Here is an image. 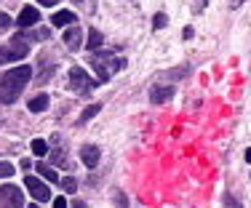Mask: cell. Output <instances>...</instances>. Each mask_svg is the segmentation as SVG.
<instances>
[{"mask_svg": "<svg viewBox=\"0 0 251 208\" xmlns=\"http://www.w3.org/2000/svg\"><path fill=\"white\" fill-rule=\"evenodd\" d=\"M29 78H32V69H29L27 64L8 69V72L0 78V102H3V104H14L16 99H19V93L25 91V86L29 83Z\"/></svg>", "mask_w": 251, "mask_h": 208, "instance_id": "6da1fadb", "label": "cell"}, {"mask_svg": "<svg viewBox=\"0 0 251 208\" xmlns=\"http://www.w3.org/2000/svg\"><path fill=\"white\" fill-rule=\"evenodd\" d=\"M27 53H29V46H27V40L22 38V35H16V38L11 40V46H0V64L16 62V59L27 56Z\"/></svg>", "mask_w": 251, "mask_h": 208, "instance_id": "7a4b0ae2", "label": "cell"}, {"mask_svg": "<svg viewBox=\"0 0 251 208\" xmlns=\"http://www.w3.org/2000/svg\"><path fill=\"white\" fill-rule=\"evenodd\" d=\"M0 208H25V195H22V189L14 187V184L0 187Z\"/></svg>", "mask_w": 251, "mask_h": 208, "instance_id": "3957f363", "label": "cell"}, {"mask_svg": "<svg viewBox=\"0 0 251 208\" xmlns=\"http://www.w3.org/2000/svg\"><path fill=\"white\" fill-rule=\"evenodd\" d=\"M91 64H94V69L99 72V80H110V75L115 72V69H121L126 62H121V59H118V62H112L110 53H104V56H94Z\"/></svg>", "mask_w": 251, "mask_h": 208, "instance_id": "277c9868", "label": "cell"}, {"mask_svg": "<svg viewBox=\"0 0 251 208\" xmlns=\"http://www.w3.org/2000/svg\"><path fill=\"white\" fill-rule=\"evenodd\" d=\"M70 86H73L77 93H88L97 83L88 78V72L83 67H73V69H70Z\"/></svg>", "mask_w": 251, "mask_h": 208, "instance_id": "5b68a950", "label": "cell"}, {"mask_svg": "<svg viewBox=\"0 0 251 208\" xmlns=\"http://www.w3.org/2000/svg\"><path fill=\"white\" fill-rule=\"evenodd\" d=\"M25 187L29 189V195H32L35 200H40V203H49L51 200V189L46 182H40L38 176H27L25 179Z\"/></svg>", "mask_w": 251, "mask_h": 208, "instance_id": "8992f818", "label": "cell"}, {"mask_svg": "<svg viewBox=\"0 0 251 208\" xmlns=\"http://www.w3.org/2000/svg\"><path fill=\"white\" fill-rule=\"evenodd\" d=\"M40 22V11L35 5H25L19 11V27H35Z\"/></svg>", "mask_w": 251, "mask_h": 208, "instance_id": "52a82bcc", "label": "cell"}, {"mask_svg": "<svg viewBox=\"0 0 251 208\" xmlns=\"http://www.w3.org/2000/svg\"><path fill=\"white\" fill-rule=\"evenodd\" d=\"M174 96V86H152L150 88V102L152 104H163Z\"/></svg>", "mask_w": 251, "mask_h": 208, "instance_id": "ba28073f", "label": "cell"}, {"mask_svg": "<svg viewBox=\"0 0 251 208\" xmlns=\"http://www.w3.org/2000/svg\"><path fill=\"white\" fill-rule=\"evenodd\" d=\"M64 43H67L70 51H77L83 43V29L80 27H70L67 32H64Z\"/></svg>", "mask_w": 251, "mask_h": 208, "instance_id": "9c48e42d", "label": "cell"}, {"mask_svg": "<svg viewBox=\"0 0 251 208\" xmlns=\"http://www.w3.org/2000/svg\"><path fill=\"white\" fill-rule=\"evenodd\" d=\"M80 158H83V163H86L88 168H97V163H99V147L86 144V147L80 150Z\"/></svg>", "mask_w": 251, "mask_h": 208, "instance_id": "30bf717a", "label": "cell"}, {"mask_svg": "<svg viewBox=\"0 0 251 208\" xmlns=\"http://www.w3.org/2000/svg\"><path fill=\"white\" fill-rule=\"evenodd\" d=\"M51 22H53V27H70L75 22V14L73 11H56Z\"/></svg>", "mask_w": 251, "mask_h": 208, "instance_id": "8fae6325", "label": "cell"}, {"mask_svg": "<svg viewBox=\"0 0 251 208\" xmlns=\"http://www.w3.org/2000/svg\"><path fill=\"white\" fill-rule=\"evenodd\" d=\"M46 107H49V93H38V96L29 102V110L32 112H43Z\"/></svg>", "mask_w": 251, "mask_h": 208, "instance_id": "7c38bea8", "label": "cell"}, {"mask_svg": "<svg viewBox=\"0 0 251 208\" xmlns=\"http://www.w3.org/2000/svg\"><path fill=\"white\" fill-rule=\"evenodd\" d=\"M38 171H40V176H43L46 182H59V176H56V171L51 168V165H40L38 163Z\"/></svg>", "mask_w": 251, "mask_h": 208, "instance_id": "4fadbf2b", "label": "cell"}, {"mask_svg": "<svg viewBox=\"0 0 251 208\" xmlns=\"http://www.w3.org/2000/svg\"><path fill=\"white\" fill-rule=\"evenodd\" d=\"M29 147H32V152H35L38 158H43L46 152H49V144H46L43 139H32V144H29Z\"/></svg>", "mask_w": 251, "mask_h": 208, "instance_id": "5bb4252c", "label": "cell"}, {"mask_svg": "<svg viewBox=\"0 0 251 208\" xmlns=\"http://www.w3.org/2000/svg\"><path fill=\"white\" fill-rule=\"evenodd\" d=\"M88 48H99V46H101V32H99V29H91V32H88Z\"/></svg>", "mask_w": 251, "mask_h": 208, "instance_id": "9a60e30c", "label": "cell"}, {"mask_svg": "<svg viewBox=\"0 0 251 208\" xmlns=\"http://www.w3.org/2000/svg\"><path fill=\"white\" fill-rule=\"evenodd\" d=\"M97 112H99V104H91V107H88V110H86V112H83V115H80V123L91 120V117L97 115Z\"/></svg>", "mask_w": 251, "mask_h": 208, "instance_id": "2e32d148", "label": "cell"}, {"mask_svg": "<svg viewBox=\"0 0 251 208\" xmlns=\"http://www.w3.org/2000/svg\"><path fill=\"white\" fill-rule=\"evenodd\" d=\"M62 187L67 189V192H75V189H77V182L73 179V176H67V179H62Z\"/></svg>", "mask_w": 251, "mask_h": 208, "instance_id": "e0dca14e", "label": "cell"}, {"mask_svg": "<svg viewBox=\"0 0 251 208\" xmlns=\"http://www.w3.org/2000/svg\"><path fill=\"white\" fill-rule=\"evenodd\" d=\"M14 174V165L11 163H0V179H5V176Z\"/></svg>", "mask_w": 251, "mask_h": 208, "instance_id": "ac0fdd59", "label": "cell"}, {"mask_svg": "<svg viewBox=\"0 0 251 208\" xmlns=\"http://www.w3.org/2000/svg\"><path fill=\"white\" fill-rule=\"evenodd\" d=\"M8 27H11V16L0 14V32H3V29H8Z\"/></svg>", "mask_w": 251, "mask_h": 208, "instance_id": "d6986e66", "label": "cell"}, {"mask_svg": "<svg viewBox=\"0 0 251 208\" xmlns=\"http://www.w3.org/2000/svg\"><path fill=\"white\" fill-rule=\"evenodd\" d=\"M166 27V16L163 14H155V29H163Z\"/></svg>", "mask_w": 251, "mask_h": 208, "instance_id": "ffe728a7", "label": "cell"}, {"mask_svg": "<svg viewBox=\"0 0 251 208\" xmlns=\"http://www.w3.org/2000/svg\"><path fill=\"white\" fill-rule=\"evenodd\" d=\"M53 163H67V158H64V152H53Z\"/></svg>", "mask_w": 251, "mask_h": 208, "instance_id": "44dd1931", "label": "cell"}, {"mask_svg": "<svg viewBox=\"0 0 251 208\" xmlns=\"http://www.w3.org/2000/svg\"><path fill=\"white\" fill-rule=\"evenodd\" d=\"M115 203L121 206V208H128V203H126V198H123L121 192H115Z\"/></svg>", "mask_w": 251, "mask_h": 208, "instance_id": "7402d4cb", "label": "cell"}, {"mask_svg": "<svg viewBox=\"0 0 251 208\" xmlns=\"http://www.w3.org/2000/svg\"><path fill=\"white\" fill-rule=\"evenodd\" d=\"M225 206H227V208H241V206L235 203V200L230 198V195H225Z\"/></svg>", "mask_w": 251, "mask_h": 208, "instance_id": "603a6c76", "label": "cell"}, {"mask_svg": "<svg viewBox=\"0 0 251 208\" xmlns=\"http://www.w3.org/2000/svg\"><path fill=\"white\" fill-rule=\"evenodd\" d=\"M53 208H67V200H64V198H56V200H53Z\"/></svg>", "mask_w": 251, "mask_h": 208, "instance_id": "cb8c5ba5", "label": "cell"}, {"mask_svg": "<svg viewBox=\"0 0 251 208\" xmlns=\"http://www.w3.org/2000/svg\"><path fill=\"white\" fill-rule=\"evenodd\" d=\"M40 5H56V0H40Z\"/></svg>", "mask_w": 251, "mask_h": 208, "instance_id": "d4e9b609", "label": "cell"}, {"mask_svg": "<svg viewBox=\"0 0 251 208\" xmlns=\"http://www.w3.org/2000/svg\"><path fill=\"white\" fill-rule=\"evenodd\" d=\"M73 208H86V203H80V200H75V203H73Z\"/></svg>", "mask_w": 251, "mask_h": 208, "instance_id": "484cf974", "label": "cell"}, {"mask_svg": "<svg viewBox=\"0 0 251 208\" xmlns=\"http://www.w3.org/2000/svg\"><path fill=\"white\" fill-rule=\"evenodd\" d=\"M243 3V0H230V5H241Z\"/></svg>", "mask_w": 251, "mask_h": 208, "instance_id": "4316f807", "label": "cell"}, {"mask_svg": "<svg viewBox=\"0 0 251 208\" xmlns=\"http://www.w3.org/2000/svg\"><path fill=\"white\" fill-rule=\"evenodd\" d=\"M246 160H249V163H251V150H249V152H246Z\"/></svg>", "mask_w": 251, "mask_h": 208, "instance_id": "83f0119b", "label": "cell"}, {"mask_svg": "<svg viewBox=\"0 0 251 208\" xmlns=\"http://www.w3.org/2000/svg\"><path fill=\"white\" fill-rule=\"evenodd\" d=\"M29 208H40V206H35V203H32V206H29Z\"/></svg>", "mask_w": 251, "mask_h": 208, "instance_id": "f1b7e54d", "label": "cell"}]
</instances>
